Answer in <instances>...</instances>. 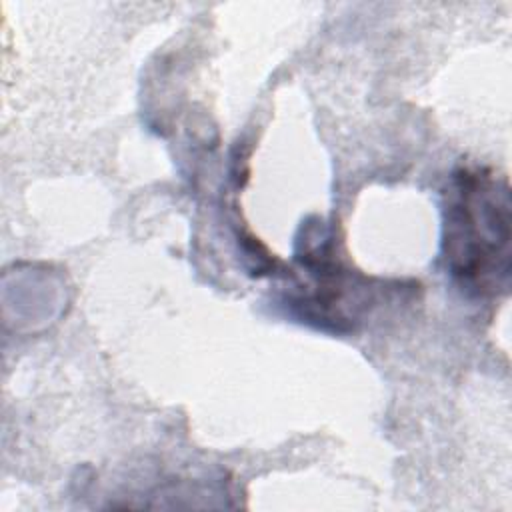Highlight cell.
Wrapping results in <instances>:
<instances>
[{"label":"cell","instance_id":"obj_1","mask_svg":"<svg viewBox=\"0 0 512 512\" xmlns=\"http://www.w3.org/2000/svg\"><path fill=\"white\" fill-rule=\"evenodd\" d=\"M442 254L454 282L470 296L506 294L512 274V202L504 176L460 168L444 194Z\"/></svg>","mask_w":512,"mask_h":512}]
</instances>
